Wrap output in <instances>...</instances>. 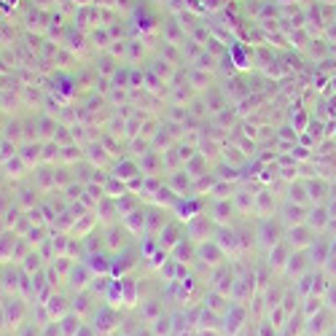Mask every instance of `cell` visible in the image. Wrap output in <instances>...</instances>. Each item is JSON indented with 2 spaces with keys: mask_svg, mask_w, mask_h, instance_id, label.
I'll return each mask as SVG.
<instances>
[{
  "mask_svg": "<svg viewBox=\"0 0 336 336\" xmlns=\"http://www.w3.org/2000/svg\"><path fill=\"white\" fill-rule=\"evenodd\" d=\"M323 221H325V213H323V210L312 213V218H309V223H323Z\"/></svg>",
  "mask_w": 336,
  "mask_h": 336,
  "instance_id": "obj_6",
  "label": "cell"
},
{
  "mask_svg": "<svg viewBox=\"0 0 336 336\" xmlns=\"http://www.w3.org/2000/svg\"><path fill=\"white\" fill-rule=\"evenodd\" d=\"M170 331V320L167 317H161L159 320V325H156V333H167Z\"/></svg>",
  "mask_w": 336,
  "mask_h": 336,
  "instance_id": "obj_4",
  "label": "cell"
},
{
  "mask_svg": "<svg viewBox=\"0 0 336 336\" xmlns=\"http://www.w3.org/2000/svg\"><path fill=\"white\" fill-rule=\"evenodd\" d=\"M331 304H336V288H333V291H331Z\"/></svg>",
  "mask_w": 336,
  "mask_h": 336,
  "instance_id": "obj_8",
  "label": "cell"
},
{
  "mask_svg": "<svg viewBox=\"0 0 336 336\" xmlns=\"http://www.w3.org/2000/svg\"><path fill=\"white\" fill-rule=\"evenodd\" d=\"M75 336H95V333H92V331H89V328H81V333H78V331H75Z\"/></svg>",
  "mask_w": 336,
  "mask_h": 336,
  "instance_id": "obj_7",
  "label": "cell"
},
{
  "mask_svg": "<svg viewBox=\"0 0 336 336\" xmlns=\"http://www.w3.org/2000/svg\"><path fill=\"white\" fill-rule=\"evenodd\" d=\"M323 320H325V315H317V317H312V320H309V323H312V325H309V331H312V333H320V331H323V328H328V325H323Z\"/></svg>",
  "mask_w": 336,
  "mask_h": 336,
  "instance_id": "obj_1",
  "label": "cell"
},
{
  "mask_svg": "<svg viewBox=\"0 0 336 336\" xmlns=\"http://www.w3.org/2000/svg\"><path fill=\"white\" fill-rule=\"evenodd\" d=\"M309 189H312V197H323L325 186H323V183H312V186H309Z\"/></svg>",
  "mask_w": 336,
  "mask_h": 336,
  "instance_id": "obj_5",
  "label": "cell"
},
{
  "mask_svg": "<svg viewBox=\"0 0 336 336\" xmlns=\"http://www.w3.org/2000/svg\"><path fill=\"white\" fill-rule=\"evenodd\" d=\"M78 325V320L75 317H65L62 320V328H65V333H73V328Z\"/></svg>",
  "mask_w": 336,
  "mask_h": 336,
  "instance_id": "obj_3",
  "label": "cell"
},
{
  "mask_svg": "<svg viewBox=\"0 0 336 336\" xmlns=\"http://www.w3.org/2000/svg\"><path fill=\"white\" fill-rule=\"evenodd\" d=\"M320 309H323V304H320V299H309V304H307V315H317Z\"/></svg>",
  "mask_w": 336,
  "mask_h": 336,
  "instance_id": "obj_2",
  "label": "cell"
}]
</instances>
